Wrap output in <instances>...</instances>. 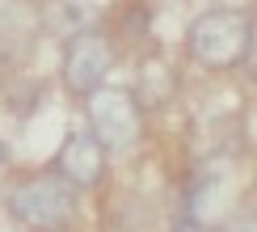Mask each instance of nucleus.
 <instances>
[{
    "mask_svg": "<svg viewBox=\"0 0 257 232\" xmlns=\"http://www.w3.org/2000/svg\"><path fill=\"white\" fill-rule=\"evenodd\" d=\"M249 17L236 13V9H207L190 21V34H186V47L194 63L202 68H236V63L249 55Z\"/></svg>",
    "mask_w": 257,
    "mask_h": 232,
    "instance_id": "f257e3e1",
    "label": "nucleus"
},
{
    "mask_svg": "<svg viewBox=\"0 0 257 232\" xmlns=\"http://www.w3.org/2000/svg\"><path fill=\"white\" fill-rule=\"evenodd\" d=\"M72 207H76L72 186L63 182L59 173L26 177V182H17L9 190V211L34 232H59L72 219Z\"/></svg>",
    "mask_w": 257,
    "mask_h": 232,
    "instance_id": "f03ea898",
    "label": "nucleus"
},
{
    "mask_svg": "<svg viewBox=\"0 0 257 232\" xmlns=\"http://www.w3.org/2000/svg\"><path fill=\"white\" fill-rule=\"evenodd\" d=\"M84 101H89V131L97 135L101 148H114V152L135 148L139 131H144V119H139V105H135L131 93H122V89H93Z\"/></svg>",
    "mask_w": 257,
    "mask_h": 232,
    "instance_id": "7ed1b4c3",
    "label": "nucleus"
},
{
    "mask_svg": "<svg viewBox=\"0 0 257 232\" xmlns=\"http://www.w3.org/2000/svg\"><path fill=\"white\" fill-rule=\"evenodd\" d=\"M110 72H114V47L105 34L84 30V34L68 42V51H63V84H68V93L89 97L93 89H101V80Z\"/></svg>",
    "mask_w": 257,
    "mask_h": 232,
    "instance_id": "20e7f679",
    "label": "nucleus"
},
{
    "mask_svg": "<svg viewBox=\"0 0 257 232\" xmlns=\"http://www.w3.org/2000/svg\"><path fill=\"white\" fill-rule=\"evenodd\" d=\"M55 173L68 186H97L105 173V148L97 144V135L84 127V131H72L63 140L59 156H55Z\"/></svg>",
    "mask_w": 257,
    "mask_h": 232,
    "instance_id": "39448f33",
    "label": "nucleus"
},
{
    "mask_svg": "<svg viewBox=\"0 0 257 232\" xmlns=\"http://www.w3.org/2000/svg\"><path fill=\"white\" fill-rule=\"evenodd\" d=\"M223 232H257V219L253 215H236V219L223 224Z\"/></svg>",
    "mask_w": 257,
    "mask_h": 232,
    "instance_id": "423d86ee",
    "label": "nucleus"
},
{
    "mask_svg": "<svg viewBox=\"0 0 257 232\" xmlns=\"http://www.w3.org/2000/svg\"><path fill=\"white\" fill-rule=\"evenodd\" d=\"M177 232H202V228H198V219H190V224L181 219V224H177Z\"/></svg>",
    "mask_w": 257,
    "mask_h": 232,
    "instance_id": "0eeeda50",
    "label": "nucleus"
}]
</instances>
